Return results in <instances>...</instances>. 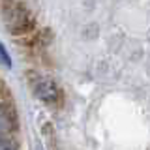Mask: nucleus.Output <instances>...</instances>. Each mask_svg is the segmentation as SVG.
I'll list each match as a JSON object with an SVG mask.
<instances>
[{"label": "nucleus", "instance_id": "1", "mask_svg": "<svg viewBox=\"0 0 150 150\" xmlns=\"http://www.w3.org/2000/svg\"><path fill=\"white\" fill-rule=\"evenodd\" d=\"M2 17L8 32L17 38H26L36 32V21L30 11L17 0H4Z\"/></svg>", "mask_w": 150, "mask_h": 150}, {"label": "nucleus", "instance_id": "2", "mask_svg": "<svg viewBox=\"0 0 150 150\" xmlns=\"http://www.w3.org/2000/svg\"><path fill=\"white\" fill-rule=\"evenodd\" d=\"M26 79H28V83H30L32 92H34V96L38 100H41L43 103H49V105H58V103L62 101L60 86L54 83V79L49 77V75L28 71Z\"/></svg>", "mask_w": 150, "mask_h": 150}, {"label": "nucleus", "instance_id": "3", "mask_svg": "<svg viewBox=\"0 0 150 150\" xmlns=\"http://www.w3.org/2000/svg\"><path fill=\"white\" fill-rule=\"evenodd\" d=\"M19 128L15 105H13V98H9V92L6 84L2 83V103H0V131L2 137H9L13 135Z\"/></svg>", "mask_w": 150, "mask_h": 150}, {"label": "nucleus", "instance_id": "4", "mask_svg": "<svg viewBox=\"0 0 150 150\" xmlns=\"http://www.w3.org/2000/svg\"><path fill=\"white\" fill-rule=\"evenodd\" d=\"M0 150H19V143L13 135L0 139Z\"/></svg>", "mask_w": 150, "mask_h": 150}, {"label": "nucleus", "instance_id": "5", "mask_svg": "<svg viewBox=\"0 0 150 150\" xmlns=\"http://www.w3.org/2000/svg\"><path fill=\"white\" fill-rule=\"evenodd\" d=\"M0 53H2V64L6 66V68H11V60H9V54H8V51H6V47L4 45H0Z\"/></svg>", "mask_w": 150, "mask_h": 150}]
</instances>
